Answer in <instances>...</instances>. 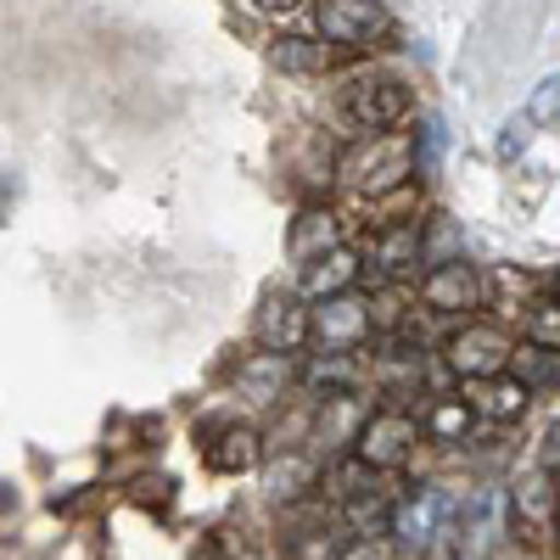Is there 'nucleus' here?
<instances>
[{"instance_id": "aec40b11", "label": "nucleus", "mask_w": 560, "mask_h": 560, "mask_svg": "<svg viewBox=\"0 0 560 560\" xmlns=\"http://www.w3.org/2000/svg\"><path fill=\"white\" fill-rule=\"evenodd\" d=\"M275 62L292 68V73H314V68H325V51H319V45H308V39H280L275 45Z\"/></svg>"}, {"instance_id": "7ed1b4c3", "label": "nucleus", "mask_w": 560, "mask_h": 560, "mask_svg": "<svg viewBox=\"0 0 560 560\" xmlns=\"http://www.w3.org/2000/svg\"><path fill=\"white\" fill-rule=\"evenodd\" d=\"M510 359V337L499 331V325L488 319H471V325H459V331L448 337V370L465 382H482V376H499Z\"/></svg>"}, {"instance_id": "ddd939ff", "label": "nucleus", "mask_w": 560, "mask_h": 560, "mask_svg": "<svg viewBox=\"0 0 560 560\" xmlns=\"http://www.w3.org/2000/svg\"><path fill=\"white\" fill-rule=\"evenodd\" d=\"M477 404H482L488 415H499V420H516V415H527V387L499 370V376H482V382H477Z\"/></svg>"}, {"instance_id": "f3484780", "label": "nucleus", "mask_w": 560, "mask_h": 560, "mask_svg": "<svg viewBox=\"0 0 560 560\" xmlns=\"http://www.w3.org/2000/svg\"><path fill=\"white\" fill-rule=\"evenodd\" d=\"M504 364L516 370V382H522V387H533V382H549V387H555V348H544V342L510 348V359H504Z\"/></svg>"}, {"instance_id": "b1692460", "label": "nucleus", "mask_w": 560, "mask_h": 560, "mask_svg": "<svg viewBox=\"0 0 560 560\" xmlns=\"http://www.w3.org/2000/svg\"><path fill=\"white\" fill-rule=\"evenodd\" d=\"M398 549L387 544V538H359V544H348L342 549V560H393Z\"/></svg>"}, {"instance_id": "9d476101", "label": "nucleus", "mask_w": 560, "mask_h": 560, "mask_svg": "<svg viewBox=\"0 0 560 560\" xmlns=\"http://www.w3.org/2000/svg\"><path fill=\"white\" fill-rule=\"evenodd\" d=\"M258 459H264V448H258V432H253V427H230V432H219V443L208 448V465H213V471H224V477L258 471Z\"/></svg>"}, {"instance_id": "0eeeda50", "label": "nucleus", "mask_w": 560, "mask_h": 560, "mask_svg": "<svg viewBox=\"0 0 560 560\" xmlns=\"http://www.w3.org/2000/svg\"><path fill=\"white\" fill-rule=\"evenodd\" d=\"M415 448V420L404 409H382L364 420L359 432V459L370 465V471H393V465H404Z\"/></svg>"}, {"instance_id": "412c9836", "label": "nucleus", "mask_w": 560, "mask_h": 560, "mask_svg": "<svg viewBox=\"0 0 560 560\" xmlns=\"http://www.w3.org/2000/svg\"><path fill=\"white\" fill-rule=\"evenodd\" d=\"M555 107H560V84H555V73H549V79H538V90H533L527 118H533V124H555Z\"/></svg>"}, {"instance_id": "4be33fe9", "label": "nucleus", "mask_w": 560, "mask_h": 560, "mask_svg": "<svg viewBox=\"0 0 560 560\" xmlns=\"http://www.w3.org/2000/svg\"><path fill=\"white\" fill-rule=\"evenodd\" d=\"M533 342L555 348L560 342V314H555V298L549 303H533Z\"/></svg>"}, {"instance_id": "1a4fd4ad", "label": "nucleus", "mask_w": 560, "mask_h": 560, "mask_svg": "<svg viewBox=\"0 0 560 560\" xmlns=\"http://www.w3.org/2000/svg\"><path fill=\"white\" fill-rule=\"evenodd\" d=\"M359 269H364L359 253L337 242V247H325L319 258L303 264V292H308V298H337V292H348L353 280H359Z\"/></svg>"}, {"instance_id": "6e6552de", "label": "nucleus", "mask_w": 560, "mask_h": 560, "mask_svg": "<svg viewBox=\"0 0 560 560\" xmlns=\"http://www.w3.org/2000/svg\"><path fill=\"white\" fill-rule=\"evenodd\" d=\"M258 342L269 353H298L308 342V308L298 292H269L258 308Z\"/></svg>"}, {"instance_id": "dca6fc26", "label": "nucleus", "mask_w": 560, "mask_h": 560, "mask_svg": "<svg viewBox=\"0 0 560 560\" xmlns=\"http://www.w3.org/2000/svg\"><path fill=\"white\" fill-rule=\"evenodd\" d=\"M471 420H477L471 398H438V404H432V415H427V427H432V438L454 443V438L471 432Z\"/></svg>"}, {"instance_id": "20e7f679", "label": "nucleus", "mask_w": 560, "mask_h": 560, "mask_svg": "<svg viewBox=\"0 0 560 560\" xmlns=\"http://www.w3.org/2000/svg\"><path fill=\"white\" fill-rule=\"evenodd\" d=\"M393 18L382 0H319V34L337 45H376L387 39Z\"/></svg>"}, {"instance_id": "6ab92c4d", "label": "nucleus", "mask_w": 560, "mask_h": 560, "mask_svg": "<svg viewBox=\"0 0 560 560\" xmlns=\"http://www.w3.org/2000/svg\"><path fill=\"white\" fill-rule=\"evenodd\" d=\"M516 510L527 522H549V510H555V471L549 477H527L522 493H516Z\"/></svg>"}, {"instance_id": "f8f14e48", "label": "nucleus", "mask_w": 560, "mask_h": 560, "mask_svg": "<svg viewBox=\"0 0 560 560\" xmlns=\"http://www.w3.org/2000/svg\"><path fill=\"white\" fill-rule=\"evenodd\" d=\"M415 258H420V230L415 224H393L370 242V264L382 275H404V269H415Z\"/></svg>"}, {"instance_id": "f257e3e1", "label": "nucleus", "mask_w": 560, "mask_h": 560, "mask_svg": "<svg viewBox=\"0 0 560 560\" xmlns=\"http://www.w3.org/2000/svg\"><path fill=\"white\" fill-rule=\"evenodd\" d=\"M342 174L359 197H387L415 174V135L398 129H370V140L359 152L342 158Z\"/></svg>"}, {"instance_id": "39448f33", "label": "nucleus", "mask_w": 560, "mask_h": 560, "mask_svg": "<svg viewBox=\"0 0 560 560\" xmlns=\"http://www.w3.org/2000/svg\"><path fill=\"white\" fill-rule=\"evenodd\" d=\"M308 337H319L325 353H353L370 337V308L348 292L319 298V308H308Z\"/></svg>"}, {"instance_id": "5701e85b", "label": "nucleus", "mask_w": 560, "mask_h": 560, "mask_svg": "<svg viewBox=\"0 0 560 560\" xmlns=\"http://www.w3.org/2000/svg\"><path fill=\"white\" fill-rule=\"evenodd\" d=\"M438 152H443V124H438V118H427V124H420V152H415V168H432V163H438Z\"/></svg>"}, {"instance_id": "a211bd4d", "label": "nucleus", "mask_w": 560, "mask_h": 560, "mask_svg": "<svg viewBox=\"0 0 560 560\" xmlns=\"http://www.w3.org/2000/svg\"><path fill=\"white\" fill-rule=\"evenodd\" d=\"M308 482H314V459H303V454H287V459L269 471V493H275V499H298Z\"/></svg>"}, {"instance_id": "423d86ee", "label": "nucleus", "mask_w": 560, "mask_h": 560, "mask_svg": "<svg viewBox=\"0 0 560 560\" xmlns=\"http://www.w3.org/2000/svg\"><path fill=\"white\" fill-rule=\"evenodd\" d=\"M420 298L438 314H471V308H482V275L465 258H443V264H432L427 280H420Z\"/></svg>"}, {"instance_id": "2eb2a0df", "label": "nucleus", "mask_w": 560, "mask_h": 560, "mask_svg": "<svg viewBox=\"0 0 560 560\" xmlns=\"http://www.w3.org/2000/svg\"><path fill=\"white\" fill-rule=\"evenodd\" d=\"M443 493H420L409 510H398V533L409 538V544H427L432 533H438V516H443Z\"/></svg>"}, {"instance_id": "393cba45", "label": "nucleus", "mask_w": 560, "mask_h": 560, "mask_svg": "<svg viewBox=\"0 0 560 560\" xmlns=\"http://www.w3.org/2000/svg\"><path fill=\"white\" fill-rule=\"evenodd\" d=\"M258 7H264V12H298L303 0H258Z\"/></svg>"}, {"instance_id": "f03ea898", "label": "nucleus", "mask_w": 560, "mask_h": 560, "mask_svg": "<svg viewBox=\"0 0 560 560\" xmlns=\"http://www.w3.org/2000/svg\"><path fill=\"white\" fill-rule=\"evenodd\" d=\"M348 118L359 129H393L404 113H409V84L393 79V73H359L348 84V96H342Z\"/></svg>"}, {"instance_id": "4468645a", "label": "nucleus", "mask_w": 560, "mask_h": 560, "mask_svg": "<svg viewBox=\"0 0 560 560\" xmlns=\"http://www.w3.org/2000/svg\"><path fill=\"white\" fill-rule=\"evenodd\" d=\"M308 382L325 387L331 398H353V387H359V364H353V353H325V359L308 370Z\"/></svg>"}, {"instance_id": "9b49d317", "label": "nucleus", "mask_w": 560, "mask_h": 560, "mask_svg": "<svg viewBox=\"0 0 560 560\" xmlns=\"http://www.w3.org/2000/svg\"><path fill=\"white\" fill-rule=\"evenodd\" d=\"M325 247H337V213H331V208H308V213L292 224L287 253H292V264H308V258H319Z\"/></svg>"}]
</instances>
